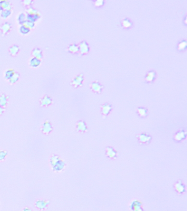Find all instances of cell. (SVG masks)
I'll list each match as a JSON object with an SVG mask.
<instances>
[{"instance_id":"28","label":"cell","mask_w":187,"mask_h":211,"mask_svg":"<svg viewBox=\"0 0 187 211\" xmlns=\"http://www.w3.org/2000/svg\"><path fill=\"white\" fill-rule=\"evenodd\" d=\"M15 71L14 69H8L5 72V78L7 80H9L14 75Z\"/></svg>"},{"instance_id":"15","label":"cell","mask_w":187,"mask_h":211,"mask_svg":"<svg viewBox=\"0 0 187 211\" xmlns=\"http://www.w3.org/2000/svg\"><path fill=\"white\" fill-rule=\"evenodd\" d=\"M50 204V201L47 200H38L35 202L36 207L41 211H43L47 208V206Z\"/></svg>"},{"instance_id":"6","label":"cell","mask_w":187,"mask_h":211,"mask_svg":"<svg viewBox=\"0 0 187 211\" xmlns=\"http://www.w3.org/2000/svg\"><path fill=\"white\" fill-rule=\"evenodd\" d=\"M90 87L91 91L93 93H97L98 94H100L102 92L103 89H104V86L101 84L98 81H95L91 83L90 84Z\"/></svg>"},{"instance_id":"36","label":"cell","mask_w":187,"mask_h":211,"mask_svg":"<svg viewBox=\"0 0 187 211\" xmlns=\"http://www.w3.org/2000/svg\"><path fill=\"white\" fill-rule=\"evenodd\" d=\"M5 111V109L3 108L0 106V115H2Z\"/></svg>"},{"instance_id":"11","label":"cell","mask_w":187,"mask_h":211,"mask_svg":"<svg viewBox=\"0 0 187 211\" xmlns=\"http://www.w3.org/2000/svg\"><path fill=\"white\" fill-rule=\"evenodd\" d=\"M40 106L41 107H47L53 103V99L51 96L48 95H45L40 100Z\"/></svg>"},{"instance_id":"22","label":"cell","mask_w":187,"mask_h":211,"mask_svg":"<svg viewBox=\"0 0 187 211\" xmlns=\"http://www.w3.org/2000/svg\"><path fill=\"white\" fill-rule=\"evenodd\" d=\"M20 51L19 47L17 45H13L9 49V54L11 56L15 57Z\"/></svg>"},{"instance_id":"13","label":"cell","mask_w":187,"mask_h":211,"mask_svg":"<svg viewBox=\"0 0 187 211\" xmlns=\"http://www.w3.org/2000/svg\"><path fill=\"white\" fill-rule=\"evenodd\" d=\"M0 30L2 35L5 36L12 30V25L8 22H5L0 26Z\"/></svg>"},{"instance_id":"5","label":"cell","mask_w":187,"mask_h":211,"mask_svg":"<svg viewBox=\"0 0 187 211\" xmlns=\"http://www.w3.org/2000/svg\"><path fill=\"white\" fill-rule=\"evenodd\" d=\"M173 187L178 195H182L186 192V186L181 180H177L175 183Z\"/></svg>"},{"instance_id":"31","label":"cell","mask_w":187,"mask_h":211,"mask_svg":"<svg viewBox=\"0 0 187 211\" xmlns=\"http://www.w3.org/2000/svg\"><path fill=\"white\" fill-rule=\"evenodd\" d=\"M34 2V1L33 0H24V1H21V2L22 3V5L27 8L30 7L31 5L33 4Z\"/></svg>"},{"instance_id":"14","label":"cell","mask_w":187,"mask_h":211,"mask_svg":"<svg viewBox=\"0 0 187 211\" xmlns=\"http://www.w3.org/2000/svg\"><path fill=\"white\" fill-rule=\"evenodd\" d=\"M53 130V127L50 121H46L43 124H42L41 127V131L43 134H50Z\"/></svg>"},{"instance_id":"2","label":"cell","mask_w":187,"mask_h":211,"mask_svg":"<svg viewBox=\"0 0 187 211\" xmlns=\"http://www.w3.org/2000/svg\"><path fill=\"white\" fill-rule=\"evenodd\" d=\"M84 81V75L83 73H80V75L76 76L71 80L70 84L74 88H77L82 86L83 82Z\"/></svg>"},{"instance_id":"3","label":"cell","mask_w":187,"mask_h":211,"mask_svg":"<svg viewBox=\"0 0 187 211\" xmlns=\"http://www.w3.org/2000/svg\"><path fill=\"white\" fill-rule=\"evenodd\" d=\"M79 54L80 56L85 55L90 52V47L86 41H82L79 44Z\"/></svg>"},{"instance_id":"35","label":"cell","mask_w":187,"mask_h":211,"mask_svg":"<svg viewBox=\"0 0 187 211\" xmlns=\"http://www.w3.org/2000/svg\"><path fill=\"white\" fill-rule=\"evenodd\" d=\"M7 155V152L5 150L0 151V161L5 159Z\"/></svg>"},{"instance_id":"8","label":"cell","mask_w":187,"mask_h":211,"mask_svg":"<svg viewBox=\"0 0 187 211\" xmlns=\"http://www.w3.org/2000/svg\"><path fill=\"white\" fill-rule=\"evenodd\" d=\"M117 151L113 147L108 146L106 148V157L110 159H116L117 157Z\"/></svg>"},{"instance_id":"4","label":"cell","mask_w":187,"mask_h":211,"mask_svg":"<svg viewBox=\"0 0 187 211\" xmlns=\"http://www.w3.org/2000/svg\"><path fill=\"white\" fill-rule=\"evenodd\" d=\"M112 109V106L111 104L106 103L101 105V113L103 118H106L108 115L110 113Z\"/></svg>"},{"instance_id":"1","label":"cell","mask_w":187,"mask_h":211,"mask_svg":"<svg viewBox=\"0 0 187 211\" xmlns=\"http://www.w3.org/2000/svg\"><path fill=\"white\" fill-rule=\"evenodd\" d=\"M136 138L139 143L141 144H149L152 140V136L146 133L138 134L136 136Z\"/></svg>"},{"instance_id":"30","label":"cell","mask_w":187,"mask_h":211,"mask_svg":"<svg viewBox=\"0 0 187 211\" xmlns=\"http://www.w3.org/2000/svg\"><path fill=\"white\" fill-rule=\"evenodd\" d=\"M93 5L96 8H99L103 6L105 3V1L104 0H96L93 1Z\"/></svg>"},{"instance_id":"9","label":"cell","mask_w":187,"mask_h":211,"mask_svg":"<svg viewBox=\"0 0 187 211\" xmlns=\"http://www.w3.org/2000/svg\"><path fill=\"white\" fill-rule=\"evenodd\" d=\"M76 130L79 132L85 133L88 131V128L85 121L80 120L76 123Z\"/></svg>"},{"instance_id":"26","label":"cell","mask_w":187,"mask_h":211,"mask_svg":"<svg viewBox=\"0 0 187 211\" xmlns=\"http://www.w3.org/2000/svg\"><path fill=\"white\" fill-rule=\"evenodd\" d=\"M20 78V74L18 72H15L12 77L8 80L10 84H14L17 82Z\"/></svg>"},{"instance_id":"18","label":"cell","mask_w":187,"mask_h":211,"mask_svg":"<svg viewBox=\"0 0 187 211\" xmlns=\"http://www.w3.org/2000/svg\"><path fill=\"white\" fill-rule=\"evenodd\" d=\"M137 115L142 118H146L148 115V109L144 107H139L137 109Z\"/></svg>"},{"instance_id":"21","label":"cell","mask_w":187,"mask_h":211,"mask_svg":"<svg viewBox=\"0 0 187 211\" xmlns=\"http://www.w3.org/2000/svg\"><path fill=\"white\" fill-rule=\"evenodd\" d=\"M12 6L8 1H0V10H12Z\"/></svg>"},{"instance_id":"27","label":"cell","mask_w":187,"mask_h":211,"mask_svg":"<svg viewBox=\"0 0 187 211\" xmlns=\"http://www.w3.org/2000/svg\"><path fill=\"white\" fill-rule=\"evenodd\" d=\"M61 159V158L59 157V155H53L51 156V158H50V164L51 166L53 167L56 163Z\"/></svg>"},{"instance_id":"32","label":"cell","mask_w":187,"mask_h":211,"mask_svg":"<svg viewBox=\"0 0 187 211\" xmlns=\"http://www.w3.org/2000/svg\"><path fill=\"white\" fill-rule=\"evenodd\" d=\"M30 31V29L29 28H28L27 26H24V25L21 26V27L20 28V32L23 34H28V33H29Z\"/></svg>"},{"instance_id":"12","label":"cell","mask_w":187,"mask_h":211,"mask_svg":"<svg viewBox=\"0 0 187 211\" xmlns=\"http://www.w3.org/2000/svg\"><path fill=\"white\" fill-rule=\"evenodd\" d=\"M157 77V72L154 70H151L147 72L144 77V80L148 83H152L156 79Z\"/></svg>"},{"instance_id":"37","label":"cell","mask_w":187,"mask_h":211,"mask_svg":"<svg viewBox=\"0 0 187 211\" xmlns=\"http://www.w3.org/2000/svg\"><path fill=\"white\" fill-rule=\"evenodd\" d=\"M23 211H32V210L29 207H26V208H24V210Z\"/></svg>"},{"instance_id":"17","label":"cell","mask_w":187,"mask_h":211,"mask_svg":"<svg viewBox=\"0 0 187 211\" xmlns=\"http://www.w3.org/2000/svg\"><path fill=\"white\" fill-rule=\"evenodd\" d=\"M121 26L125 29H131L133 26V23L131 19L128 18H125L121 21Z\"/></svg>"},{"instance_id":"16","label":"cell","mask_w":187,"mask_h":211,"mask_svg":"<svg viewBox=\"0 0 187 211\" xmlns=\"http://www.w3.org/2000/svg\"><path fill=\"white\" fill-rule=\"evenodd\" d=\"M66 164L65 162L62 159L59 160L56 164L52 168L53 170L57 172H60L64 170L66 168Z\"/></svg>"},{"instance_id":"20","label":"cell","mask_w":187,"mask_h":211,"mask_svg":"<svg viewBox=\"0 0 187 211\" xmlns=\"http://www.w3.org/2000/svg\"><path fill=\"white\" fill-rule=\"evenodd\" d=\"M31 56L33 57L42 59L43 58V53L42 50L39 47H35L31 52Z\"/></svg>"},{"instance_id":"10","label":"cell","mask_w":187,"mask_h":211,"mask_svg":"<svg viewBox=\"0 0 187 211\" xmlns=\"http://www.w3.org/2000/svg\"><path fill=\"white\" fill-rule=\"evenodd\" d=\"M186 137H187V132H186V131H184V130H181L177 131V132L174 134L173 139L177 142H180L186 139Z\"/></svg>"},{"instance_id":"7","label":"cell","mask_w":187,"mask_h":211,"mask_svg":"<svg viewBox=\"0 0 187 211\" xmlns=\"http://www.w3.org/2000/svg\"><path fill=\"white\" fill-rule=\"evenodd\" d=\"M130 208L132 211H144L143 203L138 200L132 201L130 205Z\"/></svg>"},{"instance_id":"19","label":"cell","mask_w":187,"mask_h":211,"mask_svg":"<svg viewBox=\"0 0 187 211\" xmlns=\"http://www.w3.org/2000/svg\"><path fill=\"white\" fill-rule=\"evenodd\" d=\"M9 97L5 93H2L0 95V106L3 108H5L7 105Z\"/></svg>"},{"instance_id":"34","label":"cell","mask_w":187,"mask_h":211,"mask_svg":"<svg viewBox=\"0 0 187 211\" xmlns=\"http://www.w3.org/2000/svg\"><path fill=\"white\" fill-rule=\"evenodd\" d=\"M23 25L27 26L28 28H29L30 29L31 28H33L35 26V23L34 22H32L30 21H26L23 23Z\"/></svg>"},{"instance_id":"38","label":"cell","mask_w":187,"mask_h":211,"mask_svg":"<svg viewBox=\"0 0 187 211\" xmlns=\"http://www.w3.org/2000/svg\"><path fill=\"white\" fill-rule=\"evenodd\" d=\"M184 23L185 25L187 24V18H186V17L184 18Z\"/></svg>"},{"instance_id":"29","label":"cell","mask_w":187,"mask_h":211,"mask_svg":"<svg viewBox=\"0 0 187 211\" xmlns=\"http://www.w3.org/2000/svg\"><path fill=\"white\" fill-rule=\"evenodd\" d=\"M12 10H2L1 16L3 19H6L9 16H10V15L12 14Z\"/></svg>"},{"instance_id":"24","label":"cell","mask_w":187,"mask_h":211,"mask_svg":"<svg viewBox=\"0 0 187 211\" xmlns=\"http://www.w3.org/2000/svg\"><path fill=\"white\" fill-rule=\"evenodd\" d=\"M41 63V60L38 58L33 57L29 61V66L32 68L39 67Z\"/></svg>"},{"instance_id":"23","label":"cell","mask_w":187,"mask_h":211,"mask_svg":"<svg viewBox=\"0 0 187 211\" xmlns=\"http://www.w3.org/2000/svg\"><path fill=\"white\" fill-rule=\"evenodd\" d=\"M68 52H69L72 54H76L79 53V47L78 45H76V44L73 43L70 44L68 47H67Z\"/></svg>"},{"instance_id":"33","label":"cell","mask_w":187,"mask_h":211,"mask_svg":"<svg viewBox=\"0 0 187 211\" xmlns=\"http://www.w3.org/2000/svg\"><path fill=\"white\" fill-rule=\"evenodd\" d=\"M26 12L28 13V15H36V14H39V12L36 9L29 7L26 10Z\"/></svg>"},{"instance_id":"25","label":"cell","mask_w":187,"mask_h":211,"mask_svg":"<svg viewBox=\"0 0 187 211\" xmlns=\"http://www.w3.org/2000/svg\"><path fill=\"white\" fill-rule=\"evenodd\" d=\"M187 42L186 40H182L177 44V50L178 52H184L187 49Z\"/></svg>"}]
</instances>
